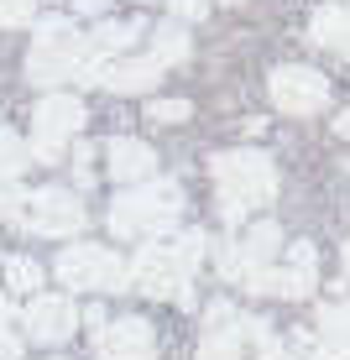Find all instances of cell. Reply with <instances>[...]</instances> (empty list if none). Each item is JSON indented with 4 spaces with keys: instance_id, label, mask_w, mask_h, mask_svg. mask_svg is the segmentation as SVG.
Instances as JSON below:
<instances>
[{
    "instance_id": "6da1fadb",
    "label": "cell",
    "mask_w": 350,
    "mask_h": 360,
    "mask_svg": "<svg viewBox=\"0 0 350 360\" xmlns=\"http://www.w3.org/2000/svg\"><path fill=\"white\" fill-rule=\"evenodd\" d=\"M110 58L94 53L89 37H79L73 16H37V42L27 53V79L53 94L58 84H105Z\"/></svg>"
},
{
    "instance_id": "7a4b0ae2",
    "label": "cell",
    "mask_w": 350,
    "mask_h": 360,
    "mask_svg": "<svg viewBox=\"0 0 350 360\" xmlns=\"http://www.w3.org/2000/svg\"><path fill=\"white\" fill-rule=\"evenodd\" d=\"M209 172H215L225 225H241V219H251L256 209H267L272 198H277V167H272V157L256 152V146L220 152L215 162H209Z\"/></svg>"
},
{
    "instance_id": "3957f363",
    "label": "cell",
    "mask_w": 350,
    "mask_h": 360,
    "mask_svg": "<svg viewBox=\"0 0 350 360\" xmlns=\"http://www.w3.org/2000/svg\"><path fill=\"white\" fill-rule=\"evenodd\" d=\"M183 214V188L173 178H152V183H136V188L115 193L105 225L115 240H162Z\"/></svg>"
},
{
    "instance_id": "277c9868",
    "label": "cell",
    "mask_w": 350,
    "mask_h": 360,
    "mask_svg": "<svg viewBox=\"0 0 350 360\" xmlns=\"http://www.w3.org/2000/svg\"><path fill=\"white\" fill-rule=\"evenodd\" d=\"M131 288L142 297H168L178 308H194V266L178 251V240H146L131 256Z\"/></svg>"
},
{
    "instance_id": "5b68a950",
    "label": "cell",
    "mask_w": 350,
    "mask_h": 360,
    "mask_svg": "<svg viewBox=\"0 0 350 360\" xmlns=\"http://www.w3.org/2000/svg\"><path fill=\"white\" fill-rule=\"evenodd\" d=\"M58 282L68 292H126L131 288V262H120L110 245L73 240L68 251H58Z\"/></svg>"
},
{
    "instance_id": "8992f818",
    "label": "cell",
    "mask_w": 350,
    "mask_h": 360,
    "mask_svg": "<svg viewBox=\"0 0 350 360\" xmlns=\"http://www.w3.org/2000/svg\"><path fill=\"white\" fill-rule=\"evenodd\" d=\"M277 256H282V230L272 225V219H261V225H251L246 235H230V240H220L215 266H220L225 282H241V288H246L256 271L277 266Z\"/></svg>"
},
{
    "instance_id": "52a82bcc",
    "label": "cell",
    "mask_w": 350,
    "mask_h": 360,
    "mask_svg": "<svg viewBox=\"0 0 350 360\" xmlns=\"http://www.w3.org/2000/svg\"><path fill=\"white\" fill-rule=\"evenodd\" d=\"M84 126V99L79 94H42L32 110V157L37 162H58L63 157V146L79 136Z\"/></svg>"
},
{
    "instance_id": "ba28073f",
    "label": "cell",
    "mask_w": 350,
    "mask_h": 360,
    "mask_svg": "<svg viewBox=\"0 0 350 360\" xmlns=\"http://www.w3.org/2000/svg\"><path fill=\"white\" fill-rule=\"evenodd\" d=\"M314 288H319V251H314L308 240H293V245L282 251L277 266L256 271V277L246 282V292H256V297H287V303L308 297Z\"/></svg>"
},
{
    "instance_id": "9c48e42d",
    "label": "cell",
    "mask_w": 350,
    "mask_h": 360,
    "mask_svg": "<svg viewBox=\"0 0 350 360\" xmlns=\"http://www.w3.org/2000/svg\"><path fill=\"white\" fill-rule=\"evenodd\" d=\"M84 225H89V214H84V198L73 188H37L27 198V219H21V230L47 235V240H68V235H79Z\"/></svg>"
},
{
    "instance_id": "30bf717a",
    "label": "cell",
    "mask_w": 350,
    "mask_h": 360,
    "mask_svg": "<svg viewBox=\"0 0 350 360\" xmlns=\"http://www.w3.org/2000/svg\"><path fill=\"white\" fill-rule=\"evenodd\" d=\"M79 324H84L79 303L63 297V292H37V297H27V308H21V329H27L32 345H63V340H73Z\"/></svg>"
},
{
    "instance_id": "8fae6325",
    "label": "cell",
    "mask_w": 350,
    "mask_h": 360,
    "mask_svg": "<svg viewBox=\"0 0 350 360\" xmlns=\"http://www.w3.org/2000/svg\"><path fill=\"white\" fill-rule=\"evenodd\" d=\"M272 105L282 115H319L330 105V79L319 68H304V63H282L272 73Z\"/></svg>"
},
{
    "instance_id": "7c38bea8",
    "label": "cell",
    "mask_w": 350,
    "mask_h": 360,
    "mask_svg": "<svg viewBox=\"0 0 350 360\" xmlns=\"http://www.w3.org/2000/svg\"><path fill=\"white\" fill-rule=\"evenodd\" d=\"M94 350H99V360H162L157 329L146 324V319H136V314L115 319V324L105 319V324L94 329Z\"/></svg>"
},
{
    "instance_id": "4fadbf2b",
    "label": "cell",
    "mask_w": 350,
    "mask_h": 360,
    "mask_svg": "<svg viewBox=\"0 0 350 360\" xmlns=\"http://www.w3.org/2000/svg\"><path fill=\"white\" fill-rule=\"evenodd\" d=\"M267 319H251V314H235L225 324H204V340H199L194 360H246V340L261 345L267 340Z\"/></svg>"
},
{
    "instance_id": "5bb4252c",
    "label": "cell",
    "mask_w": 350,
    "mask_h": 360,
    "mask_svg": "<svg viewBox=\"0 0 350 360\" xmlns=\"http://www.w3.org/2000/svg\"><path fill=\"white\" fill-rule=\"evenodd\" d=\"M105 167H110V178H115V183L136 188V183H152L157 178V152L146 141H136V136H110Z\"/></svg>"
},
{
    "instance_id": "9a60e30c",
    "label": "cell",
    "mask_w": 350,
    "mask_h": 360,
    "mask_svg": "<svg viewBox=\"0 0 350 360\" xmlns=\"http://www.w3.org/2000/svg\"><path fill=\"white\" fill-rule=\"evenodd\" d=\"M157 84H162V63L157 58H115V63L105 68V84H99V89L142 94V89H157Z\"/></svg>"
},
{
    "instance_id": "2e32d148",
    "label": "cell",
    "mask_w": 350,
    "mask_h": 360,
    "mask_svg": "<svg viewBox=\"0 0 350 360\" xmlns=\"http://www.w3.org/2000/svg\"><path fill=\"white\" fill-rule=\"evenodd\" d=\"M308 42L314 47H330L350 63V11L345 6H324L314 21H308Z\"/></svg>"
},
{
    "instance_id": "e0dca14e",
    "label": "cell",
    "mask_w": 350,
    "mask_h": 360,
    "mask_svg": "<svg viewBox=\"0 0 350 360\" xmlns=\"http://www.w3.org/2000/svg\"><path fill=\"white\" fill-rule=\"evenodd\" d=\"M319 340H324V350L350 355V297L319 308Z\"/></svg>"
},
{
    "instance_id": "ac0fdd59",
    "label": "cell",
    "mask_w": 350,
    "mask_h": 360,
    "mask_svg": "<svg viewBox=\"0 0 350 360\" xmlns=\"http://www.w3.org/2000/svg\"><path fill=\"white\" fill-rule=\"evenodd\" d=\"M146 58H157L162 68L183 63V58H189V32H183L178 21H162V27L152 32V53H146Z\"/></svg>"
},
{
    "instance_id": "d6986e66",
    "label": "cell",
    "mask_w": 350,
    "mask_h": 360,
    "mask_svg": "<svg viewBox=\"0 0 350 360\" xmlns=\"http://www.w3.org/2000/svg\"><path fill=\"white\" fill-rule=\"evenodd\" d=\"M136 37H142V27H136V21H99L94 27V53H105V58H120L126 53V47L136 42Z\"/></svg>"
},
{
    "instance_id": "ffe728a7",
    "label": "cell",
    "mask_w": 350,
    "mask_h": 360,
    "mask_svg": "<svg viewBox=\"0 0 350 360\" xmlns=\"http://www.w3.org/2000/svg\"><path fill=\"white\" fill-rule=\"evenodd\" d=\"M27 162H32V146L21 141L16 131L0 126V183H16L21 172H27Z\"/></svg>"
},
{
    "instance_id": "44dd1931",
    "label": "cell",
    "mask_w": 350,
    "mask_h": 360,
    "mask_svg": "<svg viewBox=\"0 0 350 360\" xmlns=\"http://www.w3.org/2000/svg\"><path fill=\"white\" fill-rule=\"evenodd\" d=\"M6 288L16 297H37L42 292V266L32 256H6Z\"/></svg>"
},
{
    "instance_id": "7402d4cb",
    "label": "cell",
    "mask_w": 350,
    "mask_h": 360,
    "mask_svg": "<svg viewBox=\"0 0 350 360\" xmlns=\"http://www.w3.org/2000/svg\"><path fill=\"white\" fill-rule=\"evenodd\" d=\"M256 350H261V360H298V355L308 350V334H304V329H293L287 340H277V334H267V340H261Z\"/></svg>"
},
{
    "instance_id": "603a6c76",
    "label": "cell",
    "mask_w": 350,
    "mask_h": 360,
    "mask_svg": "<svg viewBox=\"0 0 350 360\" xmlns=\"http://www.w3.org/2000/svg\"><path fill=\"white\" fill-rule=\"evenodd\" d=\"M189 115H194L189 99H152V105H146V120H152V126H178V120H189Z\"/></svg>"
},
{
    "instance_id": "cb8c5ba5",
    "label": "cell",
    "mask_w": 350,
    "mask_h": 360,
    "mask_svg": "<svg viewBox=\"0 0 350 360\" xmlns=\"http://www.w3.org/2000/svg\"><path fill=\"white\" fill-rule=\"evenodd\" d=\"M27 188H16V183H0V219H11V225H21L27 219Z\"/></svg>"
},
{
    "instance_id": "d4e9b609",
    "label": "cell",
    "mask_w": 350,
    "mask_h": 360,
    "mask_svg": "<svg viewBox=\"0 0 350 360\" xmlns=\"http://www.w3.org/2000/svg\"><path fill=\"white\" fill-rule=\"evenodd\" d=\"M11 27H37L32 0H0V32H11Z\"/></svg>"
},
{
    "instance_id": "484cf974",
    "label": "cell",
    "mask_w": 350,
    "mask_h": 360,
    "mask_svg": "<svg viewBox=\"0 0 350 360\" xmlns=\"http://www.w3.org/2000/svg\"><path fill=\"white\" fill-rule=\"evenodd\" d=\"M173 240H178V251L189 256V266L199 271V262H204V256H209V235H204V230H178V235H173Z\"/></svg>"
},
{
    "instance_id": "4316f807",
    "label": "cell",
    "mask_w": 350,
    "mask_h": 360,
    "mask_svg": "<svg viewBox=\"0 0 350 360\" xmlns=\"http://www.w3.org/2000/svg\"><path fill=\"white\" fill-rule=\"evenodd\" d=\"M168 6H173L178 21H204L209 16V0H168Z\"/></svg>"
},
{
    "instance_id": "83f0119b",
    "label": "cell",
    "mask_w": 350,
    "mask_h": 360,
    "mask_svg": "<svg viewBox=\"0 0 350 360\" xmlns=\"http://www.w3.org/2000/svg\"><path fill=\"white\" fill-rule=\"evenodd\" d=\"M73 167H79V188H89L94 167H89V146H84V141H73Z\"/></svg>"
},
{
    "instance_id": "f1b7e54d",
    "label": "cell",
    "mask_w": 350,
    "mask_h": 360,
    "mask_svg": "<svg viewBox=\"0 0 350 360\" xmlns=\"http://www.w3.org/2000/svg\"><path fill=\"white\" fill-rule=\"evenodd\" d=\"M0 360H21V334H11V324L0 329Z\"/></svg>"
},
{
    "instance_id": "f546056e",
    "label": "cell",
    "mask_w": 350,
    "mask_h": 360,
    "mask_svg": "<svg viewBox=\"0 0 350 360\" xmlns=\"http://www.w3.org/2000/svg\"><path fill=\"white\" fill-rule=\"evenodd\" d=\"M73 11H79V16H99V11H105V0H73Z\"/></svg>"
},
{
    "instance_id": "4dcf8cb0",
    "label": "cell",
    "mask_w": 350,
    "mask_h": 360,
    "mask_svg": "<svg viewBox=\"0 0 350 360\" xmlns=\"http://www.w3.org/2000/svg\"><path fill=\"white\" fill-rule=\"evenodd\" d=\"M335 131H340L345 141H350V110H340V120H335Z\"/></svg>"
},
{
    "instance_id": "1f68e13d",
    "label": "cell",
    "mask_w": 350,
    "mask_h": 360,
    "mask_svg": "<svg viewBox=\"0 0 350 360\" xmlns=\"http://www.w3.org/2000/svg\"><path fill=\"white\" fill-rule=\"evenodd\" d=\"M308 360H340L335 350H308Z\"/></svg>"
},
{
    "instance_id": "d6a6232c",
    "label": "cell",
    "mask_w": 350,
    "mask_h": 360,
    "mask_svg": "<svg viewBox=\"0 0 350 360\" xmlns=\"http://www.w3.org/2000/svg\"><path fill=\"white\" fill-rule=\"evenodd\" d=\"M6 324H11V303L0 297V329H6Z\"/></svg>"
},
{
    "instance_id": "836d02e7",
    "label": "cell",
    "mask_w": 350,
    "mask_h": 360,
    "mask_svg": "<svg viewBox=\"0 0 350 360\" xmlns=\"http://www.w3.org/2000/svg\"><path fill=\"white\" fill-rule=\"evenodd\" d=\"M340 262H345V277H350V240H345V251H340Z\"/></svg>"
},
{
    "instance_id": "e575fe53",
    "label": "cell",
    "mask_w": 350,
    "mask_h": 360,
    "mask_svg": "<svg viewBox=\"0 0 350 360\" xmlns=\"http://www.w3.org/2000/svg\"><path fill=\"white\" fill-rule=\"evenodd\" d=\"M225 6H241V0H225Z\"/></svg>"
},
{
    "instance_id": "d590c367",
    "label": "cell",
    "mask_w": 350,
    "mask_h": 360,
    "mask_svg": "<svg viewBox=\"0 0 350 360\" xmlns=\"http://www.w3.org/2000/svg\"><path fill=\"white\" fill-rule=\"evenodd\" d=\"M345 167H350V162H345Z\"/></svg>"
}]
</instances>
